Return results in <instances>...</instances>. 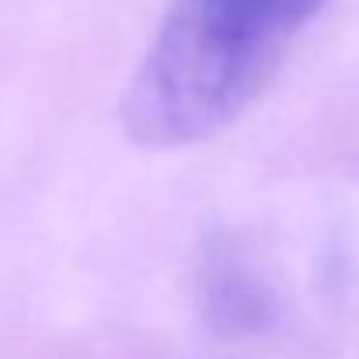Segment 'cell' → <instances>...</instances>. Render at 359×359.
Wrapping results in <instances>:
<instances>
[{
    "label": "cell",
    "instance_id": "6da1fadb",
    "mask_svg": "<svg viewBox=\"0 0 359 359\" xmlns=\"http://www.w3.org/2000/svg\"><path fill=\"white\" fill-rule=\"evenodd\" d=\"M325 0H171L119 98L140 147L220 136L265 95Z\"/></svg>",
    "mask_w": 359,
    "mask_h": 359
},
{
    "label": "cell",
    "instance_id": "7a4b0ae2",
    "mask_svg": "<svg viewBox=\"0 0 359 359\" xmlns=\"http://www.w3.org/2000/svg\"><path fill=\"white\" fill-rule=\"evenodd\" d=\"M206 311L227 332L262 328L265 314H272L269 290L258 283L241 262L217 258L206 272Z\"/></svg>",
    "mask_w": 359,
    "mask_h": 359
}]
</instances>
